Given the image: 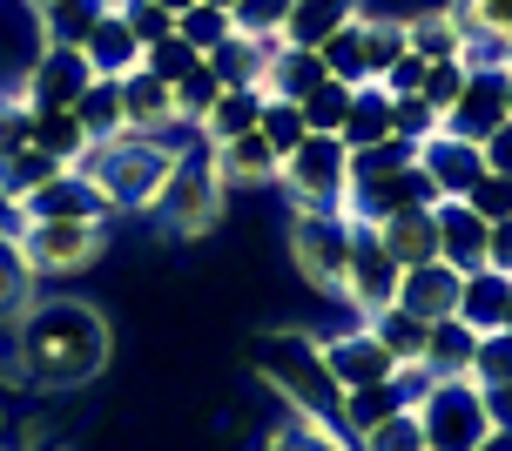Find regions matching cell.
Here are the masks:
<instances>
[{"mask_svg":"<svg viewBox=\"0 0 512 451\" xmlns=\"http://www.w3.org/2000/svg\"><path fill=\"white\" fill-rule=\"evenodd\" d=\"M209 7H236V0H209Z\"/></svg>","mask_w":512,"mask_h":451,"instance_id":"obj_60","label":"cell"},{"mask_svg":"<svg viewBox=\"0 0 512 451\" xmlns=\"http://www.w3.org/2000/svg\"><path fill=\"white\" fill-rule=\"evenodd\" d=\"M472 384H512V330H486L472 344Z\"/></svg>","mask_w":512,"mask_h":451,"instance_id":"obj_43","label":"cell"},{"mask_svg":"<svg viewBox=\"0 0 512 451\" xmlns=\"http://www.w3.org/2000/svg\"><path fill=\"white\" fill-rule=\"evenodd\" d=\"M21 216H61V223H95V229L115 223L108 196H102V189H95L88 176H81V169H61L48 189H34V196L21 202Z\"/></svg>","mask_w":512,"mask_h":451,"instance_id":"obj_16","label":"cell"},{"mask_svg":"<svg viewBox=\"0 0 512 451\" xmlns=\"http://www.w3.org/2000/svg\"><path fill=\"white\" fill-rule=\"evenodd\" d=\"M277 189L290 196V209H344V196H351V149L337 135L310 128L304 142L283 155Z\"/></svg>","mask_w":512,"mask_h":451,"instance_id":"obj_7","label":"cell"},{"mask_svg":"<svg viewBox=\"0 0 512 451\" xmlns=\"http://www.w3.org/2000/svg\"><path fill=\"white\" fill-rule=\"evenodd\" d=\"M465 209L486 216V223H506V216H512V182L506 176H479V182H472V196H465Z\"/></svg>","mask_w":512,"mask_h":451,"instance_id":"obj_50","label":"cell"},{"mask_svg":"<svg viewBox=\"0 0 512 451\" xmlns=\"http://www.w3.org/2000/svg\"><path fill=\"white\" fill-rule=\"evenodd\" d=\"M398 276L405 270L378 250V236H371L364 223H351V256H344V290H337V303L364 324V317H378V310L398 303Z\"/></svg>","mask_w":512,"mask_h":451,"instance_id":"obj_9","label":"cell"},{"mask_svg":"<svg viewBox=\"0 0 512 451\" xmlns=\"http://www.w3.org/2000/svg\"><path fill=\"white\" fill-rule=\"evenodd\" d=\"M81 68L95 81H122L142 68V41H135V27L122 21V14H95V27H88V41H81Z\"/></svg>","mask_w":512,"mask_h":451,"instance_id":"obj_18","label":"cell"},{"mask_svg":"<svg viewBox=\"0 0 512 451\" xmlns=\"http://www.w3.org/2000/svg\"><path fill=\"white\" fill-rule=\"evenodd\" d=\"M256 135H263L277 155H290L310 135V128H304V108H297V101H283V95H270V101H263V115H256Z\"/></svg>","mask_w":512,"mask_h":451,"instance_id":"obj_41","label":"cell"},{"mask_svg":"<svg viewBox=\"0 0 512 451\" xmlns=\"http://www.w3.org/2000/svg\"><path fill=\"white\" fill-rule=\"evenodd\" d=\"M506 88H512V68H506V61L465 68V88H459V101L445 108V128H452V135H465V142H486L492 128L506 122Z\"/></svg>","mask_w":512,"mask_h":451,"instance_id":"obj_11","label":"cell"},{"mask_svg":"<svg viewBox=\"0 0 512 451\" xmlns=\"http://www.w3.org/2000/svg\"><path fill=\"white\" fill-rule=\"evenodd\" d=\"M95 0H54L48 14H41V48H61V54H75L81 41H88V27H95Z\"/></svg>","mask_w":512,"mask_h":451,"instance_id":"obj_37","label":"cell"},{"mask_svg":"<svg viewBox=\"0 0 512 451\" xmlns=\"http://www.w3.org/2000/svg\"><path fill=\"white\" fill-rule=\"evenodd\" d=\"M432 202H438L432 176H425L418 162H405V169H384V176L351 182L344 216H351V223H378V216H398V209H432Z\"/></svg>","mask_w":512,"mask_h":451,"instance_id":"obj_10","label":"cell"},{"mask_svg":"<svg viewBox=\"0 0 512 451\" xmlns=\"http://www.w3.org/2000/svg\"><path fill=\"white\" fill-rule=\"evenodd\" d=\"M418 169L432 176L438 202L445 196H472V182L486 176V155H479V142H465V135H452V128H438V135H425L418 142Z\"/></svg>","mask_w":512,"mask_h":451,"instance_id":"obj_13","label":"cell"},{"mask_svg":"<svg viewBox=\"0 0 512 451\" xmlns=\"http://www.w3.org/2000/svg\"><path fill=\"white\" fill-rule=\"evenodd\" d=\"M358 451H418V418L411 411H398V418H384L378 431H364Z\"/></svg>","mask_w":512,"mask_h":451,"instance_id":"obj_52","label":"cell"},{"mask_svg":"<svg viewBox=\"0 0 512 451\" xmlns=\"http://www.w3.org/2000/svg\"><path fill=\"white\" fill-rule=\"evenodd\" d=\"M465 27L479 34V41H492V48H512V0H459Z\"/></svg>","mask_w":512,"mask_h":451,"instance_id":"obj_45","label":"cell"},{"mask_svg":"<svg viewBox=\"0 0 512 451\" xmlns=\"http://www.w3.org/2000/svg\"><path fill=\"white\" fill-rule=\"evenodd\" d=\"M411 418H418V445L425 451H479L486 445V391L472 384V377H432L418 404H411Z\"/></svg>","mask_w":512,"mask_h":451,"instance_id":"obj_5","label":"cell"},{"mask_svg":"<svg viewBox=\"0 0 512 451\" xmlns=\"http://www.w3.org/2000/svg\"><path fill=\"white\" fill-rule=\"evenodd\" d=\"M486 270H506L512 276V216H506V223H492V236H486Z\"/></svg>","mask_w":512,"mask_h":451,"instance_id":"obj_54","label":"cell"},{"mask_svg":"<svg viewBox=\"0 0 512 451\" xmlns=\"http://www.w3.org/2000/svg\"><path fill=\"white\" fill-rule=\"evenodd\" d=\"M479 451H512V431H486V445Z\"/></svg>","mask_w":512,"mask_h":451,"instance_id":"obj_56","label":"cell"},{"mask_svg":"<svg viewBox=\"0 0 512 451\" xmlns=\"http://www.w3.org/2000/svg\"><path fill=\"white\" fill-rule=\"evenodd\" d=\"M344 256H351V216L344 209H290V263L304 276V290L337 303Z\"/></svg>","mask_w":512,"mask_h":451,"instance_id":"obj_8","label":"cell"},{"mask_svg":"<svg viewBox=\"0 0 512 451\" xmlns=\"http://www.w3.org/2000/svg\"><path fill=\"white\" fill-rule=\"evenodd\" d=\"M398 310H411L418 324H445L459 310V270H445V263L405 270L398 276Z\"/></svg>","mask_w":512,"mask_h":451,"instance_id":"obj_22","label":"cell"},{"mask_svg":"<svg viewBox=\"0 0 512 451\" xmlns=\"http://www.w3.org/2000/svg\"><path fill=\"white\" fill-rule=\"evenodd\" d=\"M465 14H459V0H432V7H411L405 14V41L418 61H459L465 54Z\"/></svg>","mask_w":512,"mask_h":451,"instance_id":"obj_20","label":"cell"},{"mask_svg":"<svg viewBox=\"0 0 512 451\" xmlns=\"http://www.w3.org/2000/svg\"><path fill=\"white\" fill-rule=\"evenodd\" d=\"M418 451H425V445H418Z\"/></svg>","mask_w":512,"mask_h":451,"instance_id":"obj_62","label":"cell"},{"mask_svg":"<svg viewBox=\"0 0 512 451\" xmlns=\"http://www.w3.org/2000/svg\"><path fill=\"white\" fill-rule=\"evenodd\" d=\"M14 236H21V256L41 283H75L108 256V229L95 223H61V216H21L14 209Z\"/></svg>","mask_w":512,"mask_h":451,"instance_id":"obj_6","label":"cell"},{"mask_svg":"<svg viewBox=\"0 0 512 451\" xmlns=\"http://www.w3.org/2000/svg\"><path fill=\"white\" fill-rule=\"evenodd\" d=\"M256 115H263V95L256 88H223L216 95V108L203 115V142H230V135H243V128H256Z\"/></svg>","mask_w":512,"mask_h":451,"instance_id":"obj_36","label":"cell"},{"mask_svg":"<svg viewBox=\"0 0 512 451\" xmlns=\"http://www.w3.org/2000/svg\"><path fill=\"white\" fill-rule=\"evenodd\" d=\"M27 7H34V14H48V7H54V0H27Z\"/></svg>","mask_w":512,"mask_h":451,"instance_id":"obj_59","label":"cell"},{"mask_svg":"<svg viewBox=\"0 0 512 451\" xmlns=\"http://www.w3.org/2000/svg\"><path fill=\"white\" fill-rule=\"evenodd\" d=\"M479 155H486V176H506L512 182V115L492 128L486 142H479Z\"/></svg>","mask_w":512,"mask_h":451,"instance_id":"obj_53","label":"cell"},{"mask_svg":"<svg viewBox=\"0 0 512 451\" xmlns=\"http://www.w3.org/2000/svg\"><path fill=\"white\" fill-rule=\"evenodd\" d=\"M81 88H88V68H81V54L41 48V61L27 68V101H34V108H75Z\"/></svg>","mask_w":512,"mask_h":451,"instance_id":"obj_23","label":"cell"},{"mask_svg":"<svg viewBox=\"0 0 512 451\" xmlns=\"http://www.w3.org/2000/svg\"><path fill=\"white\" fill-rule=\"evenodd\" d=\"M378 236V250L398 263V270H425L438 263V223L432 209H398V216H378V223H364Z\"/></svg>","mask_w":512,"mask_h":451,"instance_id":"obj_19","label":"cell"},{"mask_svg":"<svg viewBox=\"0 0 512 451\" xmlns=\"http://www.w3.org/2000/svg\"><path fill=\"white\" fill-rule=\"evenodd\" d=\"M384 135H391V95H384L378 81H364L358 95H351V115L337 128V142L344 149H364V142H384Z\"/></svg>","mask_w":512,"mask_h":451,"instance_id":"obj_31","label":"cell"},{"mask_svg":"<svg viewBox=\"0 0 512 451\" xmlns=\"http://www.w3.org/2000/svg\"><path fill=\"white\" fill-rule=\"evenodd\" d=\"M256 451H358L337 425H317V418H297V411H283L277 425L256 438Z\"/></svg>","mask_w":512,"mask_h":451,"instance_id":"obj_27","label":"cell"},{"mask_svg":"<svg viewBox=\"0 0 512 451\" xmlns=\"http://www.w3.org/2000/svg\"><path fill=\"white\" fill-rule=\"evenodd\" d=\"M317 351H324V371H331L337 391H364V384H384V377L405 371V364H391V351H384V344H378L364 324L317 337Z\"/></svg>","mask_w":512,"mask_h":451,"instance_id":"obj_12","label":"cell"},{"mask_svg":"<svg viewBox=\"0 0 512 451\" xmlns=\"http://www.w3.org/2000/svg\"><path fill=\"white\" fill-rule=\"evenodd\" d=\"M283 14H290V0H236L230 27H236V34H250V41H277Z\"/></svg>","mask_w":512,"mask_h":451,"instance_id":"obj_44","label":"cell"},{"mask_svg":"<svg viewBox=\"0 0 512 451\" xmlns=\"http://www.w3.org/2000/svg\"><path fill=\"white\" fill-rule=\"evenodd\" d=\"M169 88H176V122H182V135H196V128H203V115L216 108V95H223V81L209 75V61H196V68H189V75H176Z\"/></svg>","mask_w":512,"mask_h":451,"instance_id":"obj_38","label":"cell"},{"mask_svg":"<svg viewBox=\"0 0 512 451\" xmlns=\"http://www.w3.org/2000/svg\"><path fill=\"white\" fill-rule=\"evenodd\" d=\"M115 357V330L81 297H34L7 330V364L27 391H81Z\"/></svg>","mask_w":512,"mask_h":451,"instance_id":"obj_1","label":"cell"},{"mask_svg":"<svg viewBox=\"0 0 512 451\" xmlns=\"http://www.w3.org/2000/svg\"><path fill=\"white\" fill-rule=\"evenodd\" d=\"M34 142V101H14V95H0V155H14Z\"/></svg>","mask_w":512,"mask_h":451,"instance_id":"obj_51","label":"cell"},{"mask_svg":"<svg viewBox=\"0 0 512 451\" xmlns=\"http://www.w3.org/2000/svg\"><path fill=\"white\" fill-rule=\"evenodd\" d=\"M115 95H122V128H135V135H176V142H189L176 122V88L162 75H149V68H135V75L115 81Z\"/></svg>","mask_w":512,"mask_h":451,"instance_id":"obj_14","label":"cell"},{"mask_svg":"<svg viewBox=\"0 0 512 451\" xmlns=\"http://www.w3.org/2000/svg\"><path fill=\"white\" fill-rule=\"evenodd\" d=\"M155 7H169V14H182V7H196V0H155Z\"/></svg>","mask_w":512,"mask_h":451,"instance_id":"obj_58","label":"cell"},{"mask_svg":"<svg viewBox=\"0 0 512 451\" xmlns=\"http://www.w3.org/2000/svg\"><path fill=\"white\" fill-rule=\"evenodd\" d=\"M209 162H216V176H223L230 196H243V189H277V169H283V155L256 128H243L230 142H209Z\"/></svg>","mask_w":512,"mask_h":451,"instance_id":"obj_15","label":"cell"},{"mask_svg":"<svg viewBox=\"0 0 512 451\" xmlns=\"http://www.w3.org/2000/svg\"><path fill=\"white\" fill-rule=\"evenodd\" d=\"M0 229H14V202L0 196Z\"/></svg>","mask_w":512,"mask_h":451,"instance_id":"obj_57","label":"cell"},{"mask_svg":"<svg viewBox=\"0 0 512 451\" xmlns=\"http://www.w3.org/2000/svg\"><path fill=\"white\" fill-rule=\"evenodd\" d=\"M358 14H364V7H358ZM358 14L317 41V61H324V75H331V81H351V88H364V27H358Z\"/></svg>","mask_w":512,"mask_h":451,"instance_id":"obj_35","label":"cell"},{"mask_svg":"<svg viewBox=\"0 0 512 451\" xmlns=\"http://www.w3.org/2000/svg\"><path fill=\"white\" fill-rule=\"evenodd\" d=\"M75 115H81V128H88V142H108V135L122 128V95H115V81L88 75V88L75 95Z\"/></svg>","mask_w":512,"mask_h":451,"instance_id":"obj_39","label":"cell"},{"mask_svg":"<svg viewBox=\"0 0 512 451\" xmlns=\"http://www.w3.org/2000/svg\"><path fill=\"white\" fill-rule=\"evenodd\" d=\"M196 61H203V54L189 48V41H182V34H169V41H155V48H142V68H149V75H162V81L189 75V68H196Z\"/></svg>","mask_w":512,"mask_h":451,"instance_id":"obj_47","label":"cell"},{"mask_svg":"<svg viewBox=\"0 0 512 451\" xmlns=\"http://www.w3.org/2000/svg\"><path fill=\"white\" fill-rule=\"evenodd\" d=\"M34 297H41V276L27 270L21 236H14V229H0V330H14V317H21Z\"/></svg>","mask_w":512,"mask_h":451,"instance_id":"obj_26","label":"cell"},{"mask_svg":"<svg viewBox=\"0 0 512 451\" xmlns=\"http://www.w3.org/2000/svg\"><path fill=\"white\" fill-rule=\"evenodd\" d=\"M203 61H209V75L223 81V88H256V81H263V61H270V41L230 34V41H216Z\"/></svg>","mask_w":512,"mask_h":451,"instance_id":"obj_28","label":"cell"},{"mask_svg":"<svg viewBox=\"0 0 512 451\" xmlns=\"http://www.w3.org/2000/svg\"><path fill=\"white\" fill-rule=\"evenodd\" d=\"M364 330L391 351V364H425V337H432V324H418L411 310L391 303V310H378V317H364Z\"/></svg>","mask_w":512,"mask_h":451,"instance_id":"obj_30","label":"cell"},{"mask_svg":"<svg viewBox=\"0 0 512 451\" xmlns=\"http://www.w3.org/2000/svg\"><path fill=\"white\" fill-rule=\"evenodd\" d=\"M438 128H445V115H438L425 95H391V135L425 142V135H438Z\"/></svg>","mask_w":512,"mask_h":451,"instance_id":"obj_46","label":"cell"},{"mask_svg":"<svg viewBox=\"0 0 512 451\" xmlns=\"http://www.w3.org/2000/svg\"><path fill=\"white\" fill-rule=\"evenodd\" d=\"M250 357H256V377L283 398V411L317 418V425H337V398H344V391L331 384L324 351H317L310 330H270V337H256Z\"/></svg>","mask_w":512,"mask_h":451,"instance_id":"obj_3","label":"cell"},{"mask_svg":"<svg viewBox=\"0 0 512 451\" xmlns=\"http://www.w3.org/2000/svg\"><path fill=\"white\" fill-rule=\"evenodd\" d=\"M506 303H512V276L506 270H465L459 276V317L472 337H486V330H506Z\"/></svg>","mask_w":512,"mask_h":451,"instance_id":"obj_21","label":"cell"},{"mask_svg":"<svg viewBox=\"0 0 512 451\" xmlns=\"http://www.w3.org/2000/svg\"><path fill=\"white\" fill-rule=\"evenodd\" d=\"M358 27H364V81H384V68H391L398 54H411L405 14H371V7H364Z\"/></svg>","mask_w":512,"mask_h":451,"instance_id":"obj_32","label":"cell"},{"mask_svg":"<svg viewBox=\"0 0 512 451\" xmlns=\"http://www.w3.org/2000/svg\"><path fill=\"white\" fill-rule=\"evenodd\" d=\"M176 155H182L176 135H135V128H115L108 142H88V155H81L75 169L108 196L115 216H149L155 196H162V182H169V169H176Z\"/></svg>","mask_w":512,"mask_h":451,"instance_id":"obj_2","label":"cell"},{"mask_svg":"<svg viewBox=\"0 0 512 451\" xmlns=\"http://www.w3.org/2000/svg\"><path fill=\"white\" fill-rule=\"evenodd\" d=\"M459 88H465V61H425V81H418V95L432 101L438 115L459 101Z\"/></svg>","mask_w":512,"mask_h":451,"instance_id":"obj_48","label":"cell"},{"mask_svg":"<svg viewBox=\"0 0 512 451\" xmlns=\"http://www.w3.org/2000/svg\"><path fill=\"white\" fill-rule=\"evenodd\" d=\"M122 21L135 27V41H142V48H155V41H169V34H176V14H169V7H155V0H128Z\"/></svg>","mask_w":512,"mask_h":451,"instance_id":"obj_49","label":"cell"},{"mask_svg":"<svg viewBox=\"0 0 512 451\" xmlns=\"http://www.w3.org/2000/svg\"><path fill=\"white\" fill-rule=\"evenodd\" d=\"M358 14V0H290V14H283V48H317L331 27H344Z\"/></svg>","mask_w":512,"mask_h":451,"instance_id":"obj_25","label":"cell"},{"mask_svg":"<svg viewBox=\"0 0 512 451\" xmlns=\"http://www.w3.org/2000/svg\"><path fill=\"white\" fill-rule=\"evenodd\" d=\"M351 95H358L351 81H331V75H324L304 101H297V108H304V128H317V135H337V128H344V115H351Z\"/></svg>","mask_w":512,"mask_h":451,"instance_id":"obj_40","label":"cell"},{"mask_svg":"<svg viewBox=\"0 0 512 451\" xmlns=\"http://www.w3.org/2000/svg\"><path fill=\"white\" fill-rule=\"evenodd\" d=\"M176 34H182L196 54H209L216 41H230L236 27H230V7H209V0H196V7H182V14H176Z\"/></svg>","mask_w":512,"mask_h":451,"instance_id":"obj_42","label":"cell"},{"mask_svg":"<svg viewBox=\"0 0 512 451\" xmlns=\"http://www.w3.org/2000/svg\"><path fill=\"white\" fill-rule=\"evenodd\" d=\"M324 81V61H317V48H283V41H270V61H263V81H256V95L270 101H304L310 88Z\"/></svg>","mask_w":512,"mask_h":451,"instance_id":"obj_24","label":"cell"},{"mask_svg":"<svg viewBox=\"0 0 512 451\" xmlns=\"http://www.w3.org/2000/svg\"><path fill=\"white\" fill-rule=\"evenodd\" d=\"M149 216L162 223V236H176V243H196V236H209V229L230 216V189H223V176H216L203 135L182 142L176 169H169V182H162V196H155Z\"/></svg>","mask_w":512,"mask_h":451,"instance_id":"obj_4","label":"cell"},{"mask_svg":"<svg viewBox=\"0 0 512 451\" xmlns=\"http://www.w3.org/2000/svg\"><path fill=\"white\" fill-rule=\"evenodd\" d=\"M61 169H68V162H54L48 149H34V142H27V149L0 155V196H7L14 209H21V202L34 196V189H48V182L61 176Z\"/></svg>","mask_w":512,"mask_h":451,"instance_id":"obj_29","label":"cell"},{"mask_svg":"<svg viewBox=\"0 0 512 451\" xmlns=\"http://www.w3.org/2000/svg\"><path fill=\"white\" fill-rule=\"evenodd\" d=\"M432 223H438V263L445 270H486V236H492V223L486 216H472L459 196H445V202H432Z\"/></svg>","mask_w":512,"mask_h":451,"instance_id":"obj_17","label":"cell"},{"mask_svg":"<svg viewBox=\"0 0 512 451\" xmlns=\"http://www.w3.org/2000/svg\"><path fill=\"white\" fill-rule=\"evenodd\" d=\"M34 149H48L54 162L75 169L81 155H88V128H81V115L75 108H34Z\"/></svg>","mask_w":512,"mask_h":451,"instance_id":"obj_34","label":"cell"},{"mask_svg":"<svg viewBox=\"0 0 512 451\" xmlns=\"http://www.w3.org/2000/svg\"><path fill=\"white\" fill-rule=\"evenodd\" d=\"M486 391V418L492 431H512V384H479Z\"/></svg>","mask_w":512,"mask_h":451,"instance_id":"obj_55","label":"cell"},{"mask_svg":"<svg viewBox=\"0 0 512 451\" xmlns=\"http://www.w3.org/2000/svg\"><path fill=\"white\" fill-rule=\"evenodd\" d=\"M506 330H512V303H506Z\"/></svg>","mask_w":512,"mask_h":451,"instance_id":"obj_61","label":"cell"},{"mask_svg":"<svg viewBox=\"0 0 512 451\" xmlns=\"http://www.w3.org/2000/svg\"><path fill=\"white\" fill-rule=\"evenodd\" d=\"M472 344H479V337H472L459 317H445V324H432V337H425V364H418V371L425 377H465L472 371Z\"/></svg>","mask_w":512,"mask_h":451,"instance_id":"obj_33","label":"cell"}]
</instances>
